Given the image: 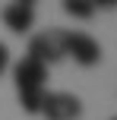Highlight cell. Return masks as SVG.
Here are the masks:
<instances>
[{"mask_svg":"<svg viewBox=\"0 0 117 120\" xmlns=\"http://www.w3.org/2000/svg\"><path fill=\"white\" fill-rule=\"evenodd\" d=\"M44 101V89H22L19 92V104H22L25 114H38Z\"/></svg>","mask_w":117,"mask_h":120,"instance_id":"6","label":"cell"},{"mask_svg":"<svg viewBox=\"0 0 117 120\" xmlns=\"http://www.w3.org/2000/svg\"><path fill=\"white\" fill-rule=\"evenodd\" d=\"M0 19H3V25H6L10 32H16V35H25V32H29L32 25H35V6L10 3V6H3Z\"/></svg>","mask_w":117,"mask_h":120,"instance_id":"5","label":"cell"},{"mask_svg":"<svg viewBox=\"0 0 117 120\" xmlns=\"http://www.w3.org/2000/svg\"><path fill=\"white\" fill-rule=\"evenodd\" d=\"M6 70H10V48L0 41V76H3Z\"/></svg>","mask_w":117,"mask_h":120,"instance_id":"8","label":"cell"},{"mask_svg":"<svg viewBox=\"0 0 117 120\" xmlns=\"http://www.w3.org/2000/svg\"><path fill=\"white\" fill-rule=\"evenodd\" d=\"M29 57L38 60V63H44V66L63 60L67 54H63V44H60V29L44 32V35H35V38L29 41Z\"/></svg>","mask_w":117,"mask_h":120,"instance_id":"3","label":"cell"},{"mask_svg":"<svg viewBox=\"0 0 117 120\" xmlns=\"http://www.w3.org/2000/svg\"><path fill=\"white\" fill-rule=\"evenodd\" d=\"M13 76H16V92H22V89H44L48 66L38 63V60H32V57H25V60H19V63H16Z\"/></svg>","mask_w":117,"mask_h":120,"instance_id":"4","label":"cell"},{"mask_svg":"<svg viewBox=\"0 0 117 120\" xmlns=\"http://www.w3.org/2000/svg\"><path fill=\"white\" fill-rule=\"evenodd\" d=\"M38 114H44L48 120H76L82 114V101L70 92H44Z\"/></svg>","mask_w":117,"mask_h":120,"instance_id":"2","label":"cell"},{"mask_svg":"<svg viewBox=\"0 0 117 120\" xmlns=\"http://www.w3.org/2000/svg\"><path fill=\"white\" fill-rule=\"evenodd\" d=\"M16 3H22V6H35L38 0H16Z\"/></svg>","mask_w":117,"mask_h":120,"instance_id":"10","label":"cell"},{"mask_svg":"<svg viewBox=\"0 0 117 120\" xmlns=\"http://www.w3.org/2000/svg\"><path fill=\"white\" fill-rule=\"evenodd\" d=\"M92 3H95V10H98V6L108 10V6H117V0H92Z\"/></svg>","mask_w":117,"mask_h":120,"instance_id":"9","label":"cell"},{"mask_svg":"<svg viewBox=\"0 0 117 120\" xmlns=\"http://www.w3.org/2000/svg\"><path fill=\"white\" fill-rule=\"evenodd\" d=\"M63 10L73 19H92L95 16V3L92 0H63Z\"/></svg>","mask_w":117,"mask_h":120,"instance_id":"7","label":"cell"},{"mask_svg":"<svg viewBox=\"0 0 117 120\" xmlns=\"http://www.w3.org/2000/svg\"><path fill=\"white\" fill-rule=\"evenodd\" d=\"M114 120H117V117H114Z\"/></svg>","mask_w":117,"mask_h":120,"instance_id":"11","label":"cell"},{"mask_svg":"<svg viewBox=\"0 0 117 120\" xmlns=\"http://www.w3.org/2000/svg\"><path fill=\"white\" fill-rule=\"evenodd\" d=\"M60 44H63V54H70L79 66H95L101 60V44L86 32H63L60 29Z\"/></svg>","mask_w":117,"mask_h":120,"instance_id":"1","label":"cell"}]
</instances>
